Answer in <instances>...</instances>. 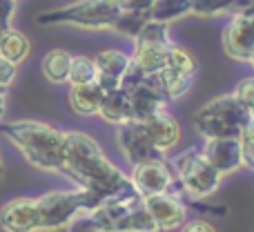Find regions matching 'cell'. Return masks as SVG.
I'll return each instance as SVG.
<instances>
[{
	"instance_id": "6da1fadb",
	"label": "cell",
	"mask_w": 254,
	"mask_h": 232,
	"mask_svg": "<svg viewBox=\"0 0 254 232\" xmlns=\"http://www.w3.org/2000/svg\"><path fill=\"white\" fill-rule=\"evenodd\" d=\"M63 174L89 190L103 201L136 190L131 179L125 176L101 150V145L83 132H65V161Z\"/></svg>"
},
{
	"instance_id": "7a4b0ae2",
	"label": "cell",
	"mask_w": 254,
	"mask_h": 232,
	"mask_svg": "<svg viewBox=\"0 0 254 232\" xmlns=\"http://www.w3.org/2000/svg\"><path fill=\"white\" fill-rule=\"evenodd\" d=\"M0 132L25 154V158L34 167L47 172H63L65 132L38 121L2 123Z\"/></svg>"
},
{
	"instance_id": "3957f363",
	"label": "cell",
	"mask_w": 254,
	"mask_h": 232,
	"mask_svg": "<svg viewBox=\"0 0 254 232\" xmlns=\"http://www.w3.org/2000/svg\"><path fill=\"white\" fill-rule=\"evenodd\" d=\"M252 121L254 116L234 98V94L212 98L194 116L196 132L203 139H239Z\"/></svg>"
},
{
	"instance_id": "277c9868",
	"label": "cell",
	"mask_w": 254,
	"mask_h": 232,
	"mask_svg": "<svg viewBox=\"0 0 254 232\" xmlns=\"http://www.w3.org/2000/svg\"><path fill=\"white\" fill-rule=\"evenodd\" d=\"M123 9L107 0H76L67 7L49 9L38 13L36 22L47 25H71L80 29H114Z\"/></svg>"
},
{
	"instance_id": "5b68a950",
	"label": "cell",
	"mask_w": 254,
	"mask_h": 232,
	"mask_svg": "<svg viewBox=\"0 0 254 232\" xmlns=\"http://www.w3.org/2000/svg\"><path fill=\"white\" fill-rule=\"evenodd\" d=\"M40 210L43 230H61L67 224L76 219L80 212H92L103 203L101 197H96L89 190H52L43 197L36 199Z\"/></svg>"
},
{
	"instance_id": "8992f818",
	"label": "cell",
	"mask_w": 254,
	"mask_h": 232,
	"mask_svg": "<svg viewBox=\"0 0 254 232\" xmlns=\"http://www.w3.org/2000/svg\"><path fill=\"white\" fill-rule=\"evenodd\" d=\"M172 170L185 194L194 199H207L221 188L223 176L205 158L201 148H190L172 161Z\"/></svg>"
},
{
	"instance_id": "52a82bcc",
	"label": "cell",
	"mask_w": 254,
	"mask_h": 232,
	"mask_svg": "<svg viewBox=\"0 0 254 232\" xmlns=\"http://www.w3.org/2000/svg\"><path fill=\"white\" fill-rule=\"evenodd\" d=\"M131 185L140 197H154V194H183V188L179 185L174 176V170L167 165L165 158L145 161L138 165H131Z\"/></svg>"
},
{
	"instance_id": "ba28073f",
	"label": "cell",
	"mask_w": 254,
	"mask_h": 232,
	"mask_svg": "<svg viewBox=\"0 0 254 232\" xmlns=\"http://www.w3.org/2000/svg\"><path fill=\"white\" fill-rule=\"evenodd\" d=\"M121 152L131 165H138L145 161H156V158H165V154L154 145L149 139L147 130L140 121H129L125 125H119V134H116Z\"/></svg>"
},
{
	"instance_id": "9c48e42d",
	"label": "cell",
	"mask_w": 254,
	"mask_h": 232,
	"mask_svg": "<svg viewBox=\"0 0 254 232\" xmlns=\"http://www.w3.org/2000/svg\"><path fill=\"white\" fill-rule=\"evenodd\" d=\"M223 49L234 61H252L254 56V13H232L223 29Z\"/></svg>"
},
{
	"instance_id": "30bf717a",
	"label": "cell",
	"mask_w": 254,
	"mask_h": 232,
	"mask_svg": "<svg viewBox=\"0 0 254 232\" xmlns=\"http://www.w3.org/2000/svg\"><path fill=\"white\" fill-rule=\"evenodd\" d=\"M145 210L154 219L158 230H174L181 228L188 219V206L181 201L179 194H154L143 199Z\"/></svg>"
},
{
	"instance_id": "8fae6325",
	"label": "cell",
	"mask_w": 254,
	"mask_h": 232,
	"mask_svg": "<svg viewBox=\"0 0 254 232\" xmlns=\"http://www.w3.org/2000/svg\"><path fill=\"white\" fill-rule=\"evenodd\" d=\"M0 228L4 232H38L43 230L36 199H13L0 210Z\"/></svg>"
},
{
	"instance_id": "7c38bea8",
	"label": "cell",
	"mask_w": 254,
	"mask_h": 232,
	"mask_svg": "<svg viewBox=\"0 0 254 232\" xmlns=\"http://www.w3.org/2000/svg\"><path fill=\"white\" fill-rule=\"evenodd\" d=\"M127 94H129V103H131V121L143 123L149 121L152 116L161 114V112H165L167 98L161 92V87L154 83L152 76H147L143 83L131 87Z\"/></svg>"
},
{
	"instance_id": "4fadbf2b",
	"label": "cell",
	"mask_w": 254,
	"mask_h": 232,
	"mask_svg": "<svg viewBox=\"0 0 254 232\" xmlns=\"http://www.w3.org/2000/svg\"><path fill=\"white\" fill-rule=\"evenodd\" d=\"M201 150L221 176L232 174L243 165L241 141L239 139H205V145Z\"/></svg>"
},
{
	"instance_id": "5bb4252c",
	"label": "cell",
	"mask_w": 254,
	"mask_h": 232,
	"mask_svg": "<svg viewBox=\"0 0 254 232\" xmlns=\"http://www.w3.org/2000/svg\"><path fill=\"white\" fill-rule=\"evenodd\" d=\"M94 63H96V70H98L96 83L105 92H112V89L121 87L123 76L131 63V56H127L121 49H105V52H101L94 58Z\"/></svg>"
},
{
	"instance_id": "9a60e30c",
	"label": "cell",
	"mask_w": 254,
	"mask_h": 232,
	"mask_svg": "<svg viewBox=\"0 0 254 232\" xmlns=\"http://www.w3.org/2000/svg\"><path fill=\"white\" fill-rule=\"evenodd\" d=\"M143 125H145V130H147L149 139L154 141V145H156L163 154L174 148L181 139L179 121L172 114H167V112H161V114L152 116L149 121H143Z\"/></svg>"
},
{
	"instance_id": "2e32d148",
	"label": "cell",
	"mask_w": 254,
	"mask_h": 232,
	"mask_svg": "<svg viewBox=\"0 0 254 232\" xmlns=\"http://www.w3.org/2000/svg\"><path fill=\"white\" fill-rule=\"evenodd\" d=\"M172 43L163 45V43H134V54L131 61L140 67L145 76H154L165 67L167 61V49Z\"/></svg>"
},
{
	"instance_id": "e0dca14e",
	"label": "cell",
	"mask_w": 254,
	"mask_h": 232,
	"mask_svg": "<svg viewBox=\"0 0 254 232\" xmlns=\"http://www.w3.org/2000/svg\"><path fill=\"white\" fill-rule=\"evenodd\" d=\"M103 98H105V89L98 83L74 85V87L69 89V105H71V110L80 116L98 114Z\"/></svg>"
},
{
	"instance_id": "ac0fdd59",
	"label": "cell",
	"mask_w": 254,
	"mask_h": 232,
	"mask_svg": "<svg viewBox=\"0 0 254 232\" xmlns=\"http://www.w3.org/2000/svg\"><path fill=\"white\" fill-rule=\"evenodd\" d=\"M98 116L103 121L112 123V125H125L131 121V103H129V94L123 87L105 92V98L101 103Z\"/></svg>"
},
{
	"instance_id": "d6986e66",
	"label": "cell",
	"mask_w": 254,
	"mask_h": 232,
	"mask_svg": "<svg viewBox=\"0 0 254 232\" xmlns=\"http://www.w3.org/2000/svg\"><path fill=\"white\" fill-rule=\"evenodd\" d=\"M0 56L11 61L13 65L22 63L29 56V38H27L22 31L9 27L7 31L0 34Z\"/></svg>"
},
{
	"instance_id": "ffe728a7",
	"label": "cell",
	"mask_w": 254,
	"mask_h": 232,
	"mask_svg": "<svg viewBox=\"0 0 254 232\" xmlns=\"http://www.w3.org/2000/svg\"><path fill=\"white\" fill-rule=\"evenodd\" d=\"M71 54L65 49H52V52L45 54L43 58V74L49 83H67V76H69V65H71Z\"/></svg>"
},
{
	"instance_id": "44dd1931",
	"label": "cell",
	"mask_w": 254,
	"mask_h": 232,
	"mask_svg": "<svg viewBox=\"0 0 254 232\" xmlns=\"http://www.w3.org/2000/svg\"><path fill=\"white\" fill-rule=\"evenodd\" d=\"M192 13V4L190 0H156L152 4V9L147 11V18L149 20H158V22H170L174 20H181L183 16Z\"/></svg>"
},
{
	"instance_id": "7402d4cb",
	"label": "cell",
	"mask_w": 254,
	"mask_h": 232,
	"mask_svg": "<svg viewBox=\"0 0 254 232\" xmlns=\"http://www.w3.org/2000/svg\"><path fill=\"white\" fill-rule=\"evenodd\" d=\"M112 232H158L154 219L149 217V212L145 210V206H136L134 210H129L119 224L114 226Z\"/></svg>"
},
{
	"instance_id": "603a6c76",
	"label": "cell",
	"mask_w": 254,
	"mask_h": 232,
	"mask_svg": "<svg viewBox=\"0 0 254 232\" xmlns=\"http://www.w3.org/2000/svg\"><path fill=\"white\" fill-rule=\"evenodd\" d=\"M96 63L94 58L87 56H74L69 65V76H67V83L74 87V85H87V83H96Z\"/></svg>"
},
{
	"instance_id": "cb8c5ba5",
	"label": "cell",
	"mask_w": 254,
	"mask_h": 232,
	"mask_svg": "<svg viewBox=\"0 0 254 232\" xmlns=\"http://www.w3.org/2000/svg\"><path fill=\"white\" fill-rule=\"evenodd\" d=\"M134 43H172L170 40V27L165 25V22H158V20H147L143 27H140V31L136 34Z\"/></svg>"
},
{
	"instance_id": "d4e9b609",
	"label": "cell",
	"mask_w": 254,
	"mask_h": 232,
	"mask_svg": "<svg viewBox=\"0 0 254 232\" xmlns=\"http://www.w3.org/2000/svg\"><path fill=\"white\" fill-rule=\"evenodd\" d=\"M147 13H138V11H121L119 20H116L114 25V31H119V34L123 36H129V38H136V34L140 31V27L147 22Z\"/></svg>"
},
{
	"instance_id": "484cf974",
	"label": "cell",
	"mask_w": 254,
	"mask_h": 232,
	"mask_svg": "<svg viewBox=\"0 0 254 232\" xmlns=\"http://www.w3.org/2000/svg\"><path fill=\"white\" fill-rule=\"evenodd\" d=\"M190 4H192L194 16L214 18V16H221V13L230 11L234 0H190Z\"/></svg>"
},
{
	"instance_id": "4316f807",
	"label": "cell",
	"mask_w": 254,
	"mask_h": 232,
	"mask_svg": "<svg viewBox=\"0 0 254 232\" xmlns=\"http://www.w3.org/2000/svg\"><path fill=\"white\" fill-rule=\"evenodd\" d=\"M232 94H234V98L254 116V76L239 80V85L234 87Z\"/></svg>"
},
{
	"instance_id": "83f0119b",
	"label": "cell",
	"mask_w": 254,
	"mask_h": 232,
	"mask_svg": "<svg viewBox=\"0 0 254 232\" xmlns=\"http://www.w3.org/2000/svg\"><path fill=\"white\" fill-rule=\"evenodd\" d=\"M241 141V154H243V165H248L250 170H254V121L239 136Z\"/></svg>"
},
{
	"instance_id": "f1b7e54d",
	"label": "cell",
	"mask_w": 254,
	"mask_h": 232,
	"mask_svg": "<svg viewBox=\"0 0 254 232\" xmlns=\"http://www.w3.org/2000/svg\"><path fill=\"white\" fill-rule=\"evenodd\" d=\"M16 67L11 61H7V58L0 56V89H7L9 85L13 83V78H16Z\"/></svg>"
},
{
	"instance_id": "f546056e",
	"label": "cell",
	"mask_w": 254,
	"mask_h": 232,
	"mask_svg": "<svg viewBox=\"0 0 254 232\" xmlns=\"http://www.w3.org/2000/svg\"><path fill=\"white\" fill-rule=\"evenodd\" d=\"M13 11H16V0H0V34L11 27Z\"/></svg>"
},
{
	"instance_id": "4dcf8cb0",
	"label": "cell",
	"mask_w": 254,
	"mask_h": 232,
	"mask_svg": "<svg viewBox=\"0 0 254 232\" xmlns=\"http://www.w3.org/2000/svg\"><path fill=\"white\" fill-rule=\"evenodd\" d=\"M181 232H216V228L203 219H194V221H185L181 226Z\"/></svg>"
},
{
	"instance_id": "1f68e13d",
	"label": "cell",
	"mask_w": 254,
	"mask_h": 232,
	"mask_svg": "<svg viewBox=\"0 0 254 232\" xmlns=\"http://www.w3.org/2000/svg\"><path fill=\"white\" fill-rule=\"evenodd\" d=\"M156 0H125L123 9L125 11H138V13H147L152 9V4Z\"/></svg>"
},
{
	"instance_id": "d6a6232c",
	"label": "cell",
	"mask_w": 254,
	"mask_h": 232,
	"mask_svg": "<svg viewBox=\"0 0 254 232\" xmlns=\"http://www.w3.org/2000/svg\"><path fill=\"white\" fill-rule=\"evenodd\" d=\"M232 13H254V0H234L232 9H230Z\"/></svg>"
},
{
	"instance_id": "836d02e7",
	"label": "cell",
	"mask_w": 254,
	"mask_h": 232,
	"mask_svg": "<svg viewBox=\"0 0 254 232\" xmlns=\"http://www.w3.org/2000/svg\"><path fill=\"white\" fill-rule=\"evenodd\" d=\"M4 114V89H0V116Z\"/></svg>"
},
{
	"instance_id": "e575fe53",
	"label": "cell",
	"mask_w": 254,
	"mask_h": 232,
	"mask_svg": "<svg viewBox=\"0 0 254 232\" xmlns=\"http://www.w3.org/2000/svg\"><path fill=\"white\" fill-rule=\"evenodd\" d=\"M107 2H112V4H116V7H121V9H123L125 0H107Z\"/></svg>"
},
{
	"instance_id": "d590c367",
	"label": "cell",
	"mask_w": 254,
	"mask_h": 232,
	"mask_svg": "<svg viewBox=\"0 0 254 232\" xmlns=\"http://www.w3.org/2000/svg\"><path fill=\"white\" fill-rule=\"evenodd\" d=\"M0 179H2V165H0Z\"/></svg>"
},
{
	"instance_id": "8d00e7d4",
	"label": "cell",
	"mask_w": 254,
	"mask_h": 232,
	"mask_svg": "<svg viewBox=\"0 0 254 232\" xmlns=\"http://www.w3.org/2000/svg\"><path fill=\"white\" fill-rule=\"evenodd\" d=\"M250 65H252V67H254V56H252V61H250Z\"/></svg>"
}]
</instances>
